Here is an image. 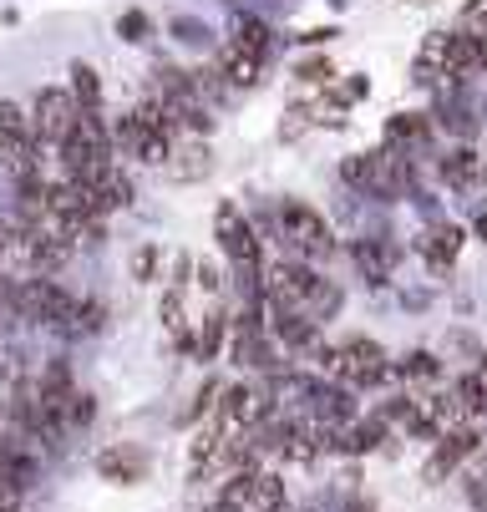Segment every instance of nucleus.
I'll use <instances>...</instances> for the list:
<instances>
[{
    "instance_id": "9b49d317",
    "label": "nucleus",
    "mask_w": 487,
    "mask_h": 512,
    "mask_svg": "<svg viewBox=\"0 0 487 512\" xmlns=\"http://www.w3.org/2000/svg\"><path fill=\"white\" fill-rule=\"evenodd\" d=\"M229 355H234V365H244V371H259V376L280 371V355H274V345H269L264 335H234Z\"/></svg>"
},
{
    "instance_id": "f257e3e1",
    "label": "nucleus",
    "mask_w": 487,
    "mask_h": 512,
    "mask_svg": "<svg viewBox=\"0 0 487 512\" xmlns=\"http://www.w3.org/2000/svg\"><path fill=\"white\" fill-rule=\"evenodd\" d=\"M269 234L280 244V259H300V264H315V259H330L335 254V234L330 224L300 198H285L274 203L269 213Z\"/></svg>"
},
{
    "instance_id": "7ed1b4c3",
    "label": "nucleus",
    "mask_w": 487,
    "mask_h": 512,
    "mask_svg": "<svg viewBox=\"0 0 487 512\" xmlns=\"http://www.w3.org/2000/svg\"><path fill=\"white\" fill-rule=\"evenodd\" d=\"M219 396H224V401H219V421H224L229 431H254V426L274 411L264 381H239V386H229V391H219Z\"/></svg>"
},
{
    "instance_id": "423d86ee",
    "label": "nucleus",
    "mask_w": 487,
    "mask_h": 512,
    "mask_svg": "<svg viewBox=\"0 0 487 512\" xmlns=\"http://www.w3.org/2000/svg\"><path fill=\"white\" fill-rule=\"evenodd\" d=\"M386 436H391V426L371 411V416H356V421H345V426H340L335 452H345V457H371V452H381Z\"/></svg>"
},
{
    "instance_id": "20e7f679",
    "label": "nucleus",
    "mask_w": 487,
    "mask_h": 512,
    "mask_svg": "<svg viewBox=\"0 0 487 512\" xmlns=\"http://www.w3.org/2000/svg\"><path fill=\"white\" fill-rule=\"evenodd\" d=\"M214 239L229 254V264H259V234H254V224L244 218V208L229 203V198L214 213Z\"/></svg>"
},
{
    "instance_id": "2eb2a0df",
    "label": "nucleus",
    "mask_w": 487,
    "mask_h": 512,
    "mask_svg": "<svg viewBox=\"0 0 487 512\" xmlns=\"http://www.w3.org/2000/svg\"><path fill=\"white\" fill-rule=\"evenodd\" d=\"M244 512H285V477L254 472V487L244 497Z\"/></svg>"
},
{
    "instance_id": "a211bd4d",
    "label": "nucleus",
    "mask_w": 487,
    "mask_h": 512,
    "mask_svg": "<svg viewBox=\"0 0 487 512\" xmlns=\"http://www.w3.org/2000/svg\"><path fill=\"white\" fill-rule=\"evenodd\" d=\"M0 137L41 153V142H36V132H31V112H26L21 102H6V97H0Z\"/></svg>"
},
{
    "instance_id": "f03ea898",
    "label": "nucleus",
    "mask_w": 487,
    "mask_h": 512,
    "mask_svg": "<svg viewBox=\"0 0 487 512\" xmlns=\"http://www.w3.org/2000/svg\"><path fill=\"white\" fill-rule=\"evenodd\" d=\"M335 350H340V376H335V386H381V381L391 376L386 350H381L376 340H366V335L345 340V345H335Z\"/></svg>"
},
{
    "instance_id": "cd10ccee",
    "label": "nucleus",
    "mask_w": 487,
    "mask_h": 512,
    "mask_svg": "<svg viewBox=\"0 0 487 512\" xmlns=\"http://www.w3.org/2000/svg\"><path fill=\"white\" fill-rule=\"evenodd\" d=\"M462 31L487 36V0H467V6H462Z\"/></svg>"
},
{
    "instance_id": "e433bc0d",
    "label": "nucleus",
    "mask_w": 487,
    "mask_h": 512,
    "mask_svg": "<svg viewBox=\"0 0 487 512\" xmlns=\"http://www.w3.org/2000/svg\"><path fill=\"white\" fill-rule=\"evenodd\" d=\"M482 163H487V158H482Z\"/></svg>"
},
{
    "instance_id": "a878e982",
    "label": "nucleus",
    "mask_w": 487,
    "mask_h": 512,
    "mask_svg": "<svg viewBox=\"0 0 487 512\" xmlns=\"http://www.w3.org/2000/svg\"><path fill=\"white\" fill-rule=\"evenodd\" d=\"M92 416H97V401H92L87 391H77V396H72V406H66V431L92 426Z\"/></svg>"
},
{
    "instance_id": "b1692460",
    "label": "nucleus",
    "mask_w": 487,
    "mask_h": 512,
    "mask_svg": "<svg viewBox=\"0 0 487 512\" xmlns=\"http://www.w3.org/2000/svg\"><path fill=\"white\" fill-rule=\"evenodd\" d=\"M158 264H163V249L158 244H143V249L132 254V279L137 284H153L158 279Z\"/></svg>"
},
{
    "instance_id": "f704fd0d",
    "label": "nucleus",
    "mask_w": 487,
    "mask_h": 512,
    "mask_svg": "<svg viewBox=\"0 0 487 512\" xmlns=\"http://www.w3.org/2000/svg\"><path fill=\"white\" fill-rule=\"evenodd\" d=\"M477 376H482V381H487V345H482V350H477Z\"/></svg>"
},
{
    "instance_id": "4be33fe9",
    "label": "nucleus",
    "mask_w": 487,
    "mask_h": 512,
    "mask_svg": "<svg viewBox=\"0 0 487 512\" xmlns=\"http://www.w3.org/2000/svg\"><path fill=\"white\" fill-rule=\"evenodd\" d=\"M158 315H163L168 335L178 340V350H188V315H183V289H168V295H163V305H158Z\"/></svg>"
},
{
    "instance_id": "c9c22d12",
    "label": "nucleus",
    "mask_w": 487,
    "mask_h": 512,
    "mask_svg": "<svg viewBox=\"0 0 487 512\" xmlns=\"http://www.w3.org/2000/svg\"><path fill=\"white\" fill-rule=\"evenodd\" d=\"M351 512H376V507H371V502H361V497H356V502H351Z\"/></svg>"
},
{
    "instance_id": "412c9836",
    "label": "nucleus",
    "mask_w": 487,
    "mask_h": 512,
    "mask_svg": "<svg viewBox=\"0 0 487 512\" xmlns=\"http://www.w3.org/2000/svg\"><path fill=\"white\" fill-rule=\"evenodd\" d=\"M219 350H224V315H208V320L188 335V355H198V360H219Z\"/></svg>"
},
{
    "instance_id": "39448f33",
    "label": "nucleus",
    "mask_w": 487,
    "mask_h": 512,
    "mask_svg": "<svg viewBox=\"0 0 487 512\" xmlns=\"http://www.w3.org/2000/svg\"><path fill=\"white\" fill-rule=\"evenodd\" d=\"M72 127H77V102L66 97V87H41L36 92V107H31L36 142H41V148H46V142H61Z\"/></svg>"
},
{
    "instance_id": "c756f323",
    "label": "nucleus",
    "mask_w": 487,
    "mask_h": 512,
    "mask_svg": "<svg viewBox=\"0 0 487 512\" xmlns=\"http://www.w3.org/2000/svg\"><path fill=\"white\" fill-rule=\"evenodd\" d=\"M193 279H198V284H203V289H219V284H224V279H219V269H214V264H198V269H193Z\"/></svg>"
},
{
    "instance_id": "dca6fc26",
    "label": "nucleus",
    "mask_w": 487,
    "mask_h": 512,
    "mask_svg": "<svg viewBox=\"0 0 487 512\" xmlns=\"http://www.w3.org/2000/svg\"><path fill=\"white\" fill-rule=\"evenodd\" d=\"M340 284L335 279H315V289H310V295H305V305H300V315L310 320V325H320V320H335L340 315Z\"/></svg>"
},
{
    "instance_id": "2f4dec72",
    "label": "nucleus",
    "mask_w": 487,
    "mask_h": 512,
    "mask_svg": "<svg viewBox=\"0 0 487 512\" xmlns=\"http://www.w3.org/2000/svg\"><path fill=\"white\" fill-rule=\"evenodd\" d=\"M330 36H335V26H315V31H305L300 41H310V46H325Z\"/></svg>"
},
{
    "instance_id": "473e14b6",
    "label": "nucleus",
    "mask_w": 487,
    "mask_h": 512,
    "mask_svg": "<svg viewBox=\"0 0 487 512\" xmlns=\"http://www.w3.org/2000/svg\"><path fill=\"white\" fill-rule=\"evenodd\" d=\"M472 234L487 244V208H477V218H472Z\"/></svg>"
},
{
    "instance_id": "f3484780",
    "label": "nucleus",
    "mask_w": 487,
    "mask_h": 512,
    "mask_svg": "<svg viewBox=\"0 0 487 512\" xmlns=\"http://www.w3.org/2000/svg\"><path fill=\"white\" fill-rule=\"evenodd\" d=\"M66 97L77 102V112H102V77L87 61L72 66V87H66Z\"/></svg>"
},
{
    "instance_id": "ddd939ff",
    "label": "nucleus",
    "mask_w": 487,
    "mask_h": 512,
    "mask_svg": "<svg viewBox=\"0 0 487 512\" xmlns=\"http://www.w3.org/2000/svg\"><path fill=\"white\" fill-rule=\"evenodd\" d=\"M97 472H102L107 482H122V487H127V482H143L148 457H143V452H132V447H127V452H122V447H112V452H102V457H97Z\"/></svg>"
},
{
    "instance_id": "c85d7f7f",
    "label": "nucleus",
    "mask_w": 487,
    "mask_h": 512,
    "mask_svg": "<svg viewBox=\"0 0 487 512\" xmlns=\"http://www.w3.org/2000/svg\"><path fill=\"white\" fill-rule=\"evenodd\" d=\"M173 31H178V41H193V46H208V41H214V31L198 26V21H173Z\"/></svg>"
},
{
    "instance_id": "7c9ffc66",
    "label": "nucleus",
    "mask_w": 487,
    "mask_h": 512,
    "mask_svg": "<svg viewBox=\"0 0 487 512\" xmlns=\"http://www.w3.org/2000/svg\"><path fill=\"white\" fill-rule=\"evenodd\" d=\"M16 497H21V492H16L6 477H0V512H16Z\"/></svg>"
},
{
    "instance_id": "4468645a",
    "label": "nucleus",
    "mask_w": 487,
    "mask_h": 512,
    "mask_svg": "<svg viewBox=\"0 0 487 512\" xmlns=\"http://www.w3.org/2000/svg\"><path fill=\"white\" fill-rule=\"evenodd\" d=\"M219 71H224V82L229 87H254L259 82V71H264V61L259 56H249V51H239L234 41L219 51Z\"/></svg>"
},
{
    "instance_id": "6ab92c4d",
    "label": "nucleus",
    "mask_w": 487,
    "mask_h": 512,
    "mask_svg": "<svg viewBox=\"0 0 487 512\" xmlns=\"http://www.w3.org/2000/svg\"><path fill=\"white\" fill-rule=\"evenodd\" d=\"M391 371L411 386V381H422V386H437L442 381V360L432 355V350H411V355H401L396 365H391Z\"/></svg>"
},
{
    "instance_id": "1a4fd4ad",
    "label": "nucleus",
    "mask_w": 487,
    "mask_h": 512,
    "mask_svg": "<svg viewBox=\"0 0 487 512\" xmlns=\"http://www.w3.org/2000/svg\"><path fill=\"white\" fill-rule=\"evenodd\" d=\"M269 335L280 340L285 350H310L320 335H315V325L300 315V310H285V305H269Z\"/></svg>"
},
{
    "instance_id": "6e6552de",
    "label": "nucleus",
    "mask_w": 487,
    "mask_h": 512,
    "mask_svg": "<svg viewBox=\"0 0 487 512\" xmlns=\"http://www.w3.org/2000/svg\"><path fill=\"white\" fill-rule=\"evenodd\" d=\"M437 168H442V183H447V188H462V193H472V188L487 183V163H482V153H472V148H452Z\"/></svg>"
},
{
    "instance_id": "393cba45",
    "label": "nucleus",
    "mask_w": 487,
    "mask_h": 512,
    "mask_svg": "<svg viewBox=\"0 0 487 512\" xmlns=\"http://www.w3.org/2000/svg\"><path fill=\"white\" fill-rule=\"evenodd\" d=\"M295 71H300V82H310V87H330V77H335L330 56H305Z\"/></svg>"
},
{
    "instance_id": "9d476101",
    "label": "nucleus",
    "mask_w": 487,
    "mask_h": 512,
    "mask_svg": "<svg viewBox=\"0 0 487 512\" xmlns=\"http://www.w3.org/2000/svg\"><path fill=\"white\" fill-rule=\"evenodd\" d=\"M351 259H356V269L371 284H386L391 279V264H396V244H386V239H356L351 244Z\"/></svg>"
},
{
    "instance_id": "aec40b11",
    "label": "nucleus",
    "mask_w": 487,
    "mask_h": 512,
    "mask_svg": "<svg viewBox=\"0 0 487 512\" xmlns=\"http://www.w3.org/2000/svg\"><path fill=\"white\" fill-rule=\"evenodd\" d=\"M234 46L249 51V56H259V61H269V51H274V31H269L259 16H239V21H234Z\"/></svg>"
},
{
    "instance_id": "bb28decb",
    "label": "nucleus",
    "mask_w": 487,
    "mask_h": 512,
    "mask_svg": "<svg viewBox=\"0 0 487 512\" xmlns=\"http://www.w3.org/2000/svg\"><path fill=\"white\" fill-rule=\"evenodd\" d=\"M117 31H122V41H148V31H153V21H148L143 11H127V16L117 21Z\"/></svg>"
},
{
    "instance_id": "f8f14e48",
    "label": "nucleus",
    "mask_w": 487,
    "mask_h": 512,
    "mask_svg": "<svg viewBox=\"0 0 487 512\" xmlns=\"http://www.w3.org/2000/svg\"><path fill=\"white\" fill-rule=\"evenodd\" d=\"M208 168H214V163H208V148H203V142H183V148L173 142V153H168V163H163V173L178 178V183H193V178H203Z\"/></svg>"
},
{
    "instance_id": "0eeeda50",
    "label": "nucleus",
    "mask_w": 487,
    "mask_h": 512,
    "mask_svg": "<svg viewBox=\"0 0 487 512\" xmlns=\"http://www.w3.org/2000/svg\"><path fill=\"white\" fill-rule=\"evenodd\" d=\"M386 148H396V153H427L432 148V122L427 117H416V112H396L391 122H386Z\"/></svg>"
},
{
    "instance_id": "5701e85b",
    "label": "nucleus",
    "mask_w": 487,
    "mask_h": 512,
    "mask_svg": "<svg viewBox=\"0 0 487 512\" xmlns=\"http://www.w3.org/2000/svg\"><path fill=\"white\" fill-rule=\"evenodd\" d=\"M437 127H447V132H457V137H472V132H477L472 112L457 107V102H442V107H437Z\"/></svg>"
},
{
    "instance_id": "72a5a7b5",
    "label": "nucleus",
    "mask_w": 487,
    "mask_h": 512,
    "mask_svg": "<svg viewBox=\"0 0 487 512\" xmlns=\"http://www.w3.org/2000/svg\"><path fill=\"white\" fill-rule=\"evenodd\" d=\"M472 502H477V507H482V512H487V477H482V482H477V487H472Z\"/></svg>"
}]
</instances>
